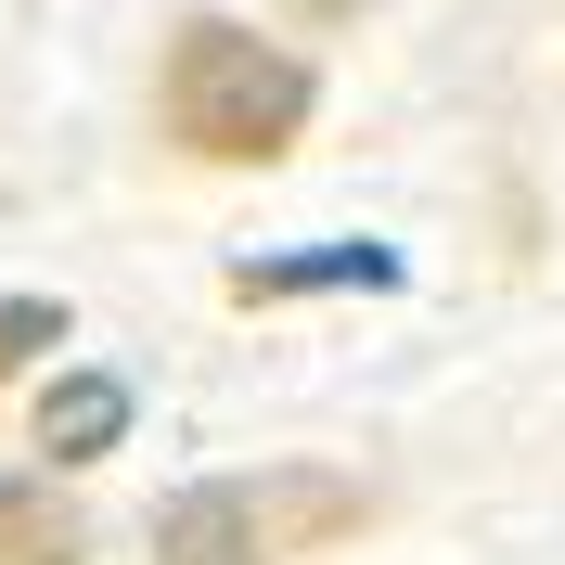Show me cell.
I'll return each instance as SVG.
<instances>
[{"mask_svg":"<svg viewBox=\"0 0 565 565\" xmlns=\"http://www.w3.org/2000/svg\"><path fill=\"white\" fill-rule=\"evenodd\" d=\"M154 104H168V141L193 168H270L321 116V77H309V52H282V39L232 26V13H193L168 39V90Z\"/></svg>","mask_w":565,"mask_h":565,"instance_id":"1","label":"cell"},{"mask_svg":"<svg viewBox=\"0 0 565 565\" xmlns=\"http://www.w3.org/2000/svg\"><path fill=\"white\" fill-rule=\"evenodd\" d=\"M348 527H373V489L360 476H206L154 514V565H296L334 553Z\"/></svg>","mask_w":565,"mask_h":565,"instance_id":"2","label":"cell"},{"mask_svg":"<svg viewBox=\"0 0 565 565\" xmlns=\"http://www.w3.org/2000/svg\"><path fill=\"white\" fill-rule=\"evenodd\" d=\"M116 437H129V386L116 373H52L39 386V450L52 462H104Z\"/></svg>","mask_w":565,"mask_h":565,"instance_id":"3","label":"cell"},{"mask_svg":"<svg viewBox=\"0 0 565 565\" xmlns=\"http://www.w3.org/2000/svg\"><path fill=\"white\" fill-rule=\"evenodd\" d=\"M90 527H77V501L52 476H0V565H77Z\"/></svg>","mask_w":565,"mask_h":565,"instance_id":"4","label":"cell"},{"mask_svg":"<svg viewBox=\"0 0 565 565\" xmlns=\"http://www.w3.org/2000/svg\"><path fill=\"white\" fill-rule=\"evenodd\" d=\"M334 282H398L386 245H321V257H245L232 270V309H270V296H334Z\"/></svg>","mask_w":565,"mask_h":565,"instance_id":"5","label":"cell"},{"mask_svg":"<svg viewBox=\"0 0 565 565\" xmlns=\"http://www.w3.org/2000/svg\"><path fill=\"white\" fill-rule=\"evenodd\" d=\"M39 348H65V309H52V296H0V386H13Z\"/></svg>","mask_w":565,"mask_h":565,"instance_id":"6","label":"cell"}]
</instances>
